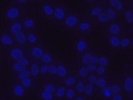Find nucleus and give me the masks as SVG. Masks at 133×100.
I'll return each mask as SVG.
<instances>
[{"instance_id":"nucleus-1","label":"nucleus","mask_w":133,"mask_h":100,"mask_svg":"<svg viewBox=\"0 0 133 100\" xmlns=\"http://www.w3.org/2000/svg\"><path fill=\"white\" fill-rule=\"evenodd\" d=\"M29 6L16 4L10 0L3 3L1 13L2 26L4 28L10 22L22 20L29 11Z\"/></svg>"},{"instance_id":"nucleus-2","label":"nucleus","mask_w":133,"mask_h":100,"mask_svg":"<svg viewBox=\"0 0 133 100\" xmlns=\"http://www.w3.org/2000/svg\"><path fill=\"white\" fill-rule=\"evenodd\" d=\"M26 46L16 43L5 49V53L10 61L16 62L26 55Z\"/></svg>"},{"instance_id":"nucleus-3","label":"nucleus","mask_w":133,"mask_h":100,"mask_svg":"<svg viewBox=\"0 0 133 100\" xmlns=\"http://www.w3.org/2000/svg\"><path fill=\"white\" fill-rule=\"evenodd\" d=\"M30 94L29 91L16 81L14 80L10 85L8 95L11 98L23 99L26 98Z\"/></svg>"},{"instance_id":"nucleus-4","label":"nucleus","mask_w":133,"mask_h":100,"mask_svg":"<svg viewBox=\"0 0 133 100\" xmlns=\"http://www.w3.org/2000/svg\"><path fill=\"white\" fill-rule=\"evenodd\" d=\"M3 29L11 34L14 39L26 32L22 20H16L10 22Z\"/></svg>"},{"instance_id":"nucleus-5","label":"nucleus","mask_w":133,"mask_h":100,"mask_svg":"<svg viewBox=\"0 0 133 100\" xmlns=\"http://www.w3.org/2000/svg\"><path fill=\"white\" fill-rule=\"evenodd\" d=\"M26 55L32 61H39L46 52L45 49L39 45H28L26 47Z\"/></svg>"},{"instance_id":"nucleus-6","label":"nucleus","mask_w":133,"mask_h":100,"mask_svg":"<svg viewBox=\"0 0 133 100\" xmlns=\"http://www.w3.org/2000/svg\"><path fill=\"white\" fill-rule=\"evenodd\" d=\"M16 43L11 34L4 30H0V46L5 49Z\"/></svg>"},{"instance_id":"nucleus-7","label":"nucleus","mask_w":133,"mask_h":100,"mask_svg":"<svg viewBox=\"0 0 133 100\" xmlns=\"http://www.w3.org/2000/svg\"><path fill=\"white\" fill-rule=\"evenodd\" d=\"M22 20L26 33L34 31L36 20L33 13L28 12Z\"/></svg>"},{"instance_id":"nucleus-8","label":"nucleus","mask_w":133,"mask_h":100,"mask_svg":"<svg viewBox=\"0 0 133 100\" xmlns=\"http://www.w3.org/2000/svg\"><path fill=\"white\" fill-rule=\"evenodd\" d=\"M66 16V10L64 6L57 5L55 6L53 18L56 21L58 22L62 21Z\"/></svg>"},{"instance_id":"nucleus-9","label":"nucleus","mask_w":133,"mask_h":100,"mask_svg":"<svg viewBox=\"0 0 133 100\" xmlns=\"http://www.w3.org/2000/svg\"><path fill=\"white\" fill-rule=\"evenodd\" d=\"M62 21L65 28L69 29L76 26L78 22V18L74 15L66 16Z\"/></svg>"},{"instance_id":"nucleus-10","label":"nucleus","mask_w":133,"mask_h":100,"mask_svg":"<svg viewBox=\"0 0 133 100\" xmlns=\"http://www.w3.org/2000/svg\"><path fill=\"white\" fill-rule=\"evenodd\" d=\"M36 78H34L31 76L18 81L21 85L25 88L30 92L33 91L35 87V80Z\"/></svg>"},{"instance_id":"nucleus-11","label":"nucleus","mask_w":133,"mask_h":100,"mask_svg":"<svg viewBox=\"0 0 133 100\" xmlns=\"http://www.w3.org/2000/svg\"><path fill=\"white\" fill-rule=\"evenodd\" d=\"M41 65L39 61H31L28 69L30 73V76L36 78L38 77L39 75V68Z\"/></svg>"},{"instance_id":"nucleus-12","label":"nucleus","mask_w":133,"mask_h":100,"mask_svg":"<svg viewBox=\"0 0 133 100\" xmlns=\"http://www.w3.org/2000/svg\"><path fill=\"white\" fill-rule=\"evenodd\" d=\"M10 70L14 74L20 73L28 69V68L23 66L19 61H10Z\"/></svg>"},{"instance_id":"nucleus-13","label":"nucleus","mask_w":133,"mask_h":100,"mask_svg":"<svg viewBox=\"0 0 133 100\" xmlns=\"http://www.w3.org/2000/svg\"><path fill=\"white\" fill-rule=\"evenodd\" d=\"M27 45H37L39 41V36L34 31L26 33Z\"/></svg>"},{"instance_id":"nucleus-14","label":"nucleus","mask_w":133,"mask_h":100,"mask_svg":"<svg viewBox=\"0 0 133 100\" xmlns=\"http://www.w3.org/2000/svg\"><path fill=\"white\" fill-rule=\"evenodd\" d=\"M54 8L50 4L46 3L42 7L43 15L47 18H53Z\"/></svg>"},{"instance_id":"nucleus-15","label":"nucleus","mask_w":133,"mask_h":100,"mask_svg":"<svg viewBox=\"0 0 133 100\" xmlns=\"http://www.w3.org/2000/svg\"><path fill=\"white\" fill-rule=\"evenodd\" d=\"M68 74V69L63 65H58L57 66V75L61 78H64Z\"/></svg>"},{"instance_id":"nucleus-16","label":"nucleus","mask_w":133,"mask_h":100,"mask_svg":"<svg viewBox=\"0 0 133 100\" xmlns=\"http://www.w3.org/2000/svg\"><path fill=\"white\" fill-rule=\"evenodd\" d=\"M66 90V88L62 85L57 87L54 93V96L58 99H62L65 97Z\"/></svg>"},{"instance_id":"nucleus-17","label":"nucleus","mask_w":133,"mask_h":100,"mask_svg":"<svg viewBox=\"0 0 133 100\" xmlns=\"http://www.w3.org/2000/svg\"><path fill=\"white\" fill-rule=\"evenodd\" d=\"M133 79L131 76H128L125 79L124 83V89L128 93H131L133 90Z\"/></svg>"},{"instance_id":"nucleus-18","label":"nucleus","mask_w":133,"mask_h":100,"mask_svg":"<svg viewBox=\"0 0 133 100\" xmlns=\"http://www.w3.org/2000/svg\"><path fill=\"white\" fill-rule=\"evenodd\" d=\"M53 56L51 54L46 52L41 58L40 61L42 64L48 65L51 64Z\"/></svg>"},{"instance_id":"nucleus-19","label":"nucleus","mask_w":133,"mask_h":100,"mask_svg":"<svg viewBox=\"0 0 133 100\" xmlns=\"http://www.w3.org/2000/svg\"><path fill=\"white\" fill-rule=\"evenodd\" d=\"M15 80L18 81L21 80L24 78H27L30 76V73L29 72L28 69L23 71L22 72L20 73H16L14 74Z\"/></svg>"},{"instance_id":"nucleus-20","label":"nucleus","mask_w":133,"mask_h":100,"mask_svg":"<svg viewBox=\"0 0 133 100\" xmlns=\"http://www.w3.org/2000/svg\"><path fill=\"white\" fill-rule=\"evenodd\" d=\"M38 97L39 99L43 100H52L55 98L54 94L50 93L45 91H42L39 93Z\"/></svg>"},{"instance_id":"nucleus-21","label":"nucleus","mask_w":133,"mask_h":100,"mask_svg":"<svg viewBox=\"0 0 133 100\" xmlns=\"http://www.w3.org/2000/svg\"><path fill=\"white\" fill-rule=\"evenodd\" d=\"M57 87V86L52 83H46L43 85V91L54 94Z\"/></svg>"},{"instance_id":"nucleus-22","label":"nucleus","mask_w":133,"mask_h":100,"mask_svg":"<svg viewBox=\"0 0 133 100\" xmlns=\"http://www.w3.org/2000/svg\"><path fill=\"white\" fill-rule=\"evenodd\" d=\"M109 32L112 35L115 36L119 33L120 27L116 23H112L109 27Z\"/></svg>"},{"instance_id":"nucleus-23","label":"nucleus","mask_w":133,"mask_h":100,"mask_svg":"<svg viewBox=\"0 0 133 100\" xmlns=\"http://www.w3.org/2000/svg\"><path fill=\"white\" fill-rule=\"evenodd\" d=\"M64 78V84L67 87H72L76 83V79L74 76L67 75Z\"/></svg>"},{"instance_id":"nucleus-24","label":"nucleus","mask_w":133,"mask_h":100,"mask_svg":"<svg viewBox=\"0 0 133 100\" xmlns=\"http://www.w3.org/2000/svg\"><path fill=\"white\" fill-rule=\"evenodd\" d=\"M110 5L118 11H120L122 9L123 5L119 0H110Z\"/></svg>"},{"instance_id":"nucleus-25","label":"nucleus","mask_w":133,"mask_h":100,"mask_svg":"<svg viewBox=\"0 0 133 100\" xmlns=\"http://www.w3.org/2000/svg\"><path fill=\"white\" fill-rule=\"evenodd\" d=\"M87 47V43L84 40L79 41L77 42L76 46V49L79 52H83Z\"/></svg>"},{"instance_id":"nucleus-26","label":"nucleus","mask_w":133,"mask_h":100,"mask_svg":"<svg viewBox=\"0 0 133 100\" xmlns=\"http://www.w3.org/2000/svg\"><path fill=\"white\" fill-rule=\"evenodd\" d=\"M48 74L52 76L57 75V66L53 64H50L48 65Z\"/></svg>"},{"instance_id":"nucleus-27","label":"nucleus","mask_w":133,"mask_h":100,"mask_svg":"<svg viewBox=\"0 0 133 100\" xmlns=\"http://www.w3.org/2000/svg\"><path fill=\"white\" fill-rule=\"evenodd\" d=\"M65 97L66 98V99H70V100L75 98V91L72 87H69L66 89Z\"/></svg>"},{"instance_id":"nucleus-28","label":"nucleus","mask_w":133,"mask_h":100,"mask_svg":"<svg viewBox=\"0 0 133 100\" xmlns=\"http://www.w3.org/2000/svg\"><path fill=\"white\" fill-rule=\"evenodd\" d=\"M110 44L114 47H118L120 45V40L116 36H113L109 39Z\"/></svg>"},{"instance_id":"nucleus-29","label":"nucleus","mask_w":133,"mask_h":100,"mask_svg":"<svg viewBox=\"0 0 133 100\" xmlns=\"http://www.w3.org/2000/svg\"><path fill=\"white\" fill-rule=\"evenodd\" d=\"M102 93L103 96L106 98H110L112 97L113 95L111 89L109 87H104L102 90Z\"/></svg>"},{"instance_id":"nucleus-30","label":"nucleus","mask_w":133,"mask_h":100,"mask_svg":"<svg viewBox=\"0 0 133 100\" xmlns=\"http://www.w3.org/2000/svg\"><path fill=\"white\" fill-rule=\"evenodd\" d=\"M88 71L86 67H82L79 70V76L80 78H85L87 77L88 74Z\"/></svg>"},{"instance_id":"nucleus-31","label":"nucleus","mask_w":133,"mask_h":100,"mask_svg":"<svg viewBox=\"0 0 133 100\" xmlns=\"http://www.w3.org/2000/svg\"><path fill=\"white\" fill-rule=\"evenodd\" d=\"M91 56L90 54L89 53H85L82 59V62L84 65H89L90 63Z\"/></svg>"},{"instance_id":"nucleus-32","label":"nucleus","mask_w":133,"mask_h":100,"mask_svg":"<svg viewBox=\"0 0 133 100\" xmlns=\"http://www.w3.org/2000/svg\"><path fill=\"white\" fill-rule=\"evenodd\" d=\"M85 85L82 81H79L75 85V89L79 93H83L85 91Z\"/></svg>"},{"instance_id":"nucleus-33","label":"nucleus","mask_w":133,"mask_h":100,"mask_svg":"<svg viewBox=\"0 0 133 100\" xmlns=\"http://www.w3.org/2000/svg\"><path fill=\"white\" fill-rule=\"evenodd\" d=\"M97 19L102 23H107L109 20L107 13H101L97 16Z\"/></svg>"},{"instance_id":"nucleus-34","label":"nucleus","mask_w":133,"mask_h":100,"mask_svg":"<svg viewBox=\"0 0 133 100\" xmlns=\"http://www.w3.org/2000/svg\"><path fill=\"white\" fill-rule=\"evenodd\" d=\"M13 3L19 5H25L29 6L30 2L28 0H10Z\"/></svg>"},{"instance_id":"nucleus-35","label":"nucleus","mask_w":133,"mask_h":100,"mask_svg":"<svg viewBox=\"0 0 133 100\" xmlns=\"http://www.w3.org/2000/svg\"><path fill=\"white\" fill-rule=\"evenodd\" d=\"M90 28V25L89 23L87 22H83L79 24V29L80 31H85L88 30Z\"/></svg>"},{"instance_id":"nucleus-36","label":"nucleus","mask_w":133,"mask_h":100,"mask_svg":"<svg viewBox=\"0 0 133 100\" xmlns=\"http://www.w3.org/2000/svg\"><path fill=\"white\" fill-rule=\"evenodd\" d=\"M107 14L108 18L110 20H113L116 16L115 11L111 8H109L108 9Z\"/></svg>"},{"instance_id":"nucleus-37","label":"nucleus","mask_w":133,"mask_h":100,"mask_svg":"<svg viewBox=\"0 0 133 100\" xmlns=\"http://www.w3.org/2000/svg\"><path fill=\"white\" fill-rule=\"evenodd\" d=\"M93 91L92 85L90 83L87 84L85 85V92L86 95L87 96H90L91 94H92Z\"/></svg>"},{"instance_id":"nucleus-38","label":"nucleus","mask_w":133,"mask_h":100,"mask_svg":"<svg viewBox=\"0 0 133 100\" xmlns=\"http://www.w3.org/2000/svg\"><path fill=\"white\" fill-rule=\"evenodd\" d=\"M48 65L45 64H42L39 68V75H46L48 74Z\"/></svg>"},{"instance_id":"nucleus-39","label":"nucleus","mask_w":133,"mask_h":100,"mask_svg":"<svg viewBox=\"0 0 133 100\" xmlns=\"http://www.w3.org/2000/svg\"><path fill=\"white\" fill-rule=\"evenodd\" d=\"M100 66L105 67L107 66L108 64V60L107 59L105 56H102L99 58V62Z\"/></svg>"},{"instance_id":"nucleus-40","label":"nucleus","mask_w":133,"mask_h":100,"mask_svg":"<svg viewBox=\"0 0 133 100\" xmlns=\"http://www.w3.org/2000/svg\"><path fill=\"white\" fill-rule=\"evenodd\" d=\"M96 84L98 87H99L104 88L106 85V81L105 79L102 78H97Z\"/></svg>"},{"instance_id":"nucleus-41","label":"nucleus","mask_w":133,"mask_h":100,"mask_svg":"<svg viewBox=\"0 0 133 100\" xmlns=\"http://www.w3.org/2000/svg\"><path fill=\"white\" fill-rule=\"evenodd\" d=\"M102 10L99 7L94 8L91 10V14L92 16H98L102 13Z\"/></svg>"},{"instance_id":"nucleus-42","label":"nucleus","mask_w":133,"mask_h":100,"mask_svg":"<svg viewBox=\"0 0 133 100\" xmlns=\"http://www.w3.org/2000/svg\"><path fill=\"white\" fill-rule=\"evenodd\" d=\"M125 17L127 21L129 23H132L133 20V13L131 11H127L125 13Z\"/></svg>"},{"instance_id":"nucleus-43","label":"nucleus","mask_w":133,"mask_h":100,"mask_svg":"<svg viewBox=\"0 0 133 100\" xmlns=\"http://www.w3.org/2000/svg\"><path fill=\"white\" fill-rule=\"evenodd\" d=\"M111 91H112V94L113 95H116V94H117L121 91L122 89L121 88L118 86V85H114L112 86L111 88Z\"/></svg>"},{"instance_id":"nucleus-44","label":"nucleus","mask_w":133,"mask_h":100,"mask_svg":"<svg viewBox=\"0 0 133 100\" xmlns=\"http://www.w3.org/2000/svg\"><path fill=\"white\" fill-rule=\"evenodd\" d=\"M130 40L128 38L123 39L120 41V45L123 47H126L130 45Z\"/></svg>"},{"instance_id":"nucleus-45","label":"nucleus","mask_w":133,"mask_h":100,"mask_svg":"<svg viewBox=\"0 0 133 100\" xmlns=\"http://www.w3.org/2000/svg\"><path fill=\"white\" fill-rule=\"evenodd\" d=\"M97 80V77L93 74L91 75L88 78V81L89 83L91 85L95 84Z\"/></svg>"},{"instance_id":"nucleus-46","label":"nucleus","mask_w":133,"mask_h":100,"mask_svg":"<svg viewBox=\"0 0 133 100\" xmlns=\"http://www.w3.org/2000/svg\"><path fill=\"white\" fill-rule=\"evenodd\" d=\"M96 71L97 74L99 75H102L104 74L105 72V68L104 67L100 66L97 69H96Z\"/></svg>"},{"instance_id":"nucleus-47","label":"nucleus","mask_w":133,"mask_h":100,"mask_svg":"<svg viewBox=\"0 0 133 100\" xmlns=\"http://www.w3.org/2000/svg\"><path fill=\"white\" fill-rule=\"evenodd\" d=\"M99 58L95 56H91V58L90 63L93 65H96L99 62Z\"/></svg>"},{"instance_id":"nucleus-48","label":"nucleus","mask_w":133,"mask_h":100,"mask_svg":"<svg viewBox=\"0 0 133 100\" xmlns=\"http://www.w3.org/2000/svg\"><path fill=\"white\" fill-rule=\"evenodd\" d=\"M87 69L88 71V72H93L96 71L97 67L95 66V65L91 64L89 65Z\"/></svg>"},{"instance_id":"nucleus-49","label":"nucleus","mask_w":133,"mask_h":100,"mask_svg":"<svg viewBox=\"0 0 133 100\" xmlns=\"http://www.w3.org/2000/svg\"><path fill=\"white\" fill-rule=\"evenodd\" d=\"M112 99L113 100H122L123 97L121 95H119L118 94H116V95H114L112 97Z\"/></svg>"},{"instance_id":"nucleus-50","label":"nucleus","mask_w":133,"mask_h":100,"mask_svg":"<svg viewBox=\"0 0 133 100\" xmlns=\"http://www.w3.org/2000/svg\"><path fill=\"white\" fill-rule=\"evenodd\" d=\"M75 99H76V100H83L84 98H82V97L78 96V97H76V98H75Z\"/></svg>"},{"instance_id":"nucleus-51","label":"nucleus","mask_w":133,"mask_h":100,"mask_svg":"<svg viewBox=\"0 0 133 100\" xmlns=\"http://www.w3.org/2000/svg\"><path fill=\"white\" fill-rule=\"evenodd\" d=\"M37 1V0H28V1L30 2V3L34 2H35V1Z\"/></svg>"},{"instance_id":"nucleus-52","label":"nucleus","mask_w":133,"mask_h":100,"mask_svg":"<svg viewBox=\"0 0 133 100\" xmlns=\"http://www.w3.org/2000/svg\"><path fill=\"white\" fill-rule=\"evenodd\" d=\"M89 1H93V0H88Z\"/></svg>"},{"instance_id":"nucleus-53","label":"nucleus","mask_w":133,"mask_h":100,"mask_svg":"<svg viewBox=\"0 0 133 100\" xmlns=\"http://www.w3.org/2000/svg\"><path fill=\"white\" fill-rule=\"evenodd\" d=\"M1 30V26H0V30Z\"/></svg>"}]
</instances>
